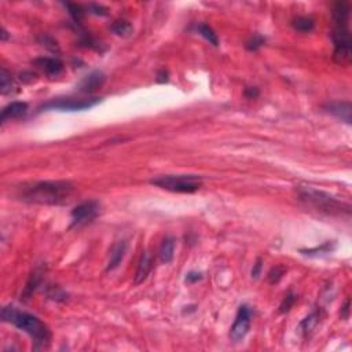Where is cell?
Wrapping results in <instances>:
<instances>
[{
	"label": "cell",
	"instance_id": "cell-16",
	"mask_svg": "<svg viewBox=\"0 0 352 352\" xmlns=\"http://www.w3.org/2000/svg\"><path fill=\"white\" fill-rule=\"evenodd\" d=\"M18 85L15 84V80L13 79V76L5 69L2 68V73H0V90H2V94L3 95H7V94H13L18 90Z\"/></svg>",
	"mask_w": 352,
	"mask_h": 352
},
{
	"label": "cell",
	"instance_id": "cell-10",
	"mask_svg": "<svg viewBox=\"0 0 352 352\" xmlns=\"http://www.w3.org/2000/svg\"><path fill=\"white\" fill-rule=\"evenodd\" d=\"M105 80H106V76L102 72L95 70V72H93V73H90L88 76L84 77L83 81L79 85L80 91L84 94L95 93L97 90H99L105 84Z\"/></svg>",
	"mask_w": 352,
	"mask_h": 352
},
{
	"label": "cell",
	"instance_id": "cell-12",
	"mask_svg": "<svg viewBox=\"0 0 352 352\" xmlns=\"http://www.w3.org/2000/svg\"><path fill=\"white\" fill-rule=\"evenodd\" d=\"M28 113V103L25 102H11L2 110V123L9 120L21 119Z\"/></svg>",
	"mask_w": 352,
	"mask_h": 352
},
{
	"label": "cell",
	"instance_id": "cell-25",
	"mask_svg": "<svg viewBox=\"0 0 352 352\" xmlns=\"http://www.w3.org/2000/svg\"><path fill=\"white\" fill-rule=\"evenodd\" d=\"M65 6L68 7V10H69V14L70 17L74 19V22H80V21L84 18L85 11H84V9L81 6L73 5V3H66Z\"/></svg>",
	"mask_w": 352,
	"mask_h": 352
},
{
	"label": "cell",
	"instance_id": "cell-26",
	"mask_svg": "<svg viewBox=\"0 0 352 352\" xmlns=\"http://www.w3.org/2000/svg\"><path fill=\"white\" fill-rule=\"evenodd\" d=\"M264 43H266V39L256 33V35H253V36L250 37L249 40L246 42L245 47L249 50V51H257L260 47L263 46Z\"/></svg>",
	"mask_w": 352,
	"mask_h": 352
},
{
	"label": "cell",
	"instance_id": "cell-7",
	"mask_svg": "<svg viewBox=\"0 0 352 352\" xmlns=\"http://www.w3.org/2000/svg\"><path fill=\"white\" fill-rule=\"evenodd\" d=\"M250 318H252V311L246 304L241 306L237 311V316L231 329H230V338L232 341H241L245 337L250 328Z\"/></svg>",
	"mask_w": 352,
	"mask_h": 352
},
{
	"label": "cell",
	"instance_id": "cell-4",
	"mask_svg": "<svg viewBox=\"0 0 352 352\" xmlns=\"http://www.w3.org/2000/svg\"><path fill=\"white\" fill-rule=\"evenodd\" d=\"M150 183L172 193L190 194L201 189L202 179L198 175H162L152 179Z\"/></svg>",
	"mask_w": 352,
	"mask_h": 352
},
{
	"label": "cell",
	"instance_id": "cell-2",
	"mask_svg": "<svg viewBox=\"0 0 352 352\" xmlns=\"http://www.w3.org/2000/svg\"><path fill=\"white\" fill-rule=\"evenodd\" d=\"M2 319L14 325L15 328L31 336L35 340V349H43L48 347L51 340L50 329L36 315L29 314L26 311L18 310L14 306H5L2 308Z\"/></svg>",
	"mask_w": 352,
	"mask_h": 352
},
{
	"label": "cell",
	"instance_id": "cell-18",
	"mask_svg": "<svg viewBox=\"0 0 352 352\" xmlns=\"http://www.w3.org/2000/svg\"><path fill=\"white\" fill-rule=\"evenodd\" d=\"M195 32L198 33V35H201L202 37H205L207 40H208L212 46L218 47L219 46V39H218V35L215 33V31H213L209 25H207V23L201 22V23H197L195 25Z\"/></svg>",
	"mask_w": 352,
	"mask_h": 352
},
{
	"label": "cell",
	"instance_id": "cell-11",
	"mask_svg": "<svg viewBox=\"0 0 352 352\" xmlns=\"http://www.w3.org/2000/svg\"><path fill=\"white\" fill-rule=\"evenodd\" d=\"M152 267H153V257L149 252H144L143 255L140 256L139 263L136 267V273H135L134 277L135 285H139V283H143L146 281L149 274L152 271Z\"/></svg>",
	"mask_w": 352,
	"mask_h": 352
},
{
	"label": "cell",
	"instance_id": "cell-1",
	"mask_svg": "<svg viewBox=\"0 0 352 352\" xmlns=\"http://www.w3.org/2000/svg\"><path fill=\"white\" fill-rule=\"evenodd\" d=\"M73 193L74 186L70 182H37L29 186H23L19 193V198L33 204L61 205L68 202Z\"/></svg>",
	"mask_w": 352,
	"mask_h": 352
},
{
	"label": "cell",
	"instance_id": "cell-13",
	"mask_svg": "<svg viewBox=\"0 0 352 352\" xmlns=\"http://www.w3.org/2000/svg\"><path fill=\"white\" fill-rule=\"evenodd\" d=\"M351 7L347 2H337L333 9V21L334 26H348L349 23V15H351Z\"/></svg>",
	"mask_w": 352,
	"mask_h": 352
},
{
	"label": "cell",
	"instance_id": "cell-17",
	"mask_svg": "<svg viewBox=\"0 0 352 352\" xmlns=\"http://www.w3.org/2000/svg\"><path fill=\"white\" fill-rule=\"evenodd\" d=\"M292 26L296 29L297 32L308 33L315 28V21L312 17H308V15H300V17H296L293 19Z\"/></svg>",
	"mask_w": 352,
	"mask_h": 352
},
{
	"label": "cell",
	"instance_id": "cell-31",
	"mask_svg": "<svg viewBox=\"0 0 352 352\" xmlns=\"http://www.w3.org/2000/svg\"><path fill=\"white\" fill-rule=\"evenodd\" d=\"M348 316H349V300L345 301V304H344L343 310H341V318L347 319Z\"/></svg>",
	"mask_w": 352,
	"mask_h": 352
},
{
	"label": "cell",
	"instance_id": "cell-32",
	"mask_svg": "<svg viewBox=\"0 0 352 352\" xmlns=\"http://www.w3.org/2000/svg\"><path fill=\"white\" fill-rule=\"evenodd\" d=\"M157 81H158V83H165V81H168V72H165V70H161V72H158Z\"/></svg>",
	"mask_w": 352,
	"mask_h": 352
},
{
	"label": "cell",
	"instance_id": "cell-30",
	"mask_svg": "<svg viewBox=\"0 0 352 352\" xmlns=\"http://www.w3.org/2000/svg\"><path fill=\"white\" fill-rule=\"evenodd\" d=\"M244 94H245V97L248 99H255V98L259 97V90L255 87H248Z\"/></svg>",
	"mask_w": 352,
	"mask_h": 352
},
{
	"label": "cell",
	"instance_id": "cell-5",
	"mask_svg": "<svg viewBox=\"0 0 352 352\" xmlns=\"http://www.w3.org/2000/svg\"><path fill=\"white\" fill-rule=\"evenodd\" d=\"M101 98H58L50 102L43 103L39 107V111L44 110H60V111H80L91 109L101 102Z\"/></svg>",
	"mask_w": 352,
	"mask_h": 352
},
{
	"label": "cell",
	"instance_id": "cell-24",
	"mask_svg": "<svg viewBox=\"0 0 352 352\" xmlns=\"http://www.w3.org/2000/svg\"><path fill=\"white\" fill-rule=\"evenodd\" d=\"M296 299L297 296L295 295L293 292H287L286 295H285V297H283L282 303H281V306H279V312L281 314H286V312H289L290 311V308L293 307V304L296 303Z\"/></svg>",
	"mask_w": 352,
	"mask_h": 352
},
{
	"label": "cell",
	"instance_id": "cell-27",
	"mask_svg": "<svg viewBox=\"0 0 352 352\" xmlns=\"http://www.w3.org/2000/svg\"><path fill=\"white\" fill-rule=\"evenodd\" d=\"M88 11H90V13H93V14L95 15H101V17L107 15L106 7H103V6L101 5H95V3H91V5L88 6Z\"/></svg>",
	"mask_w": 352,
	"mask_h": 352
},
{
	"label": "cell",
	"instance_id": "cell-22",
	"mask_svg": "<svg viewBox=\"0 0 352 352\" xmlns=\"http://www.w3.org/2000/svg\"><path fill=\"white\" fill-rule=\"evenodd\" d=\"M40 282H42V274L35 271V273L31 275V278H29L28 283H26V286H25V290H23L25 299H29V296H32L33 292L36 290V287L40 285Z\"/></svg>",
	"mask_w": 352,
	"mask_h": 352
},
{
	"label": "cell",
	"instance_id": "cell-15",
	"mask_svg": "<svg viewBox=\"0 0 352 352\" xmlns=\"http://www.w3.org/2000/svg\"><path fill=\"white\" fill-rule=\"evenodd\" d=\"M173 253H175V240L172 237H165L160 246V252H158L161 263H171L173 259Z\"/></svg>",
	"mask_w": 352,
	"mask_h": 352
},
{
	"label": "cell",
	"instance_id": "cell-20",
	"mask_svg": "<svg viewBox=\"0 0 352 352\" xmlns=\"http://www.w3.org/2000/svg\"><path fill=\"white\" fill-rule=\"evenodd\" d=\"M334 248H336V244L333 241H328L320 246H316V248H312V249H301L300 252L306 256H320L326 255V253H332Z\"/></svg>",
	"mask_w": 352,
	"mask_h": 352
},
{
	"label": "cell",
	"instance_id": "cell-9",
	"mask_svg": "<svg viewBox=\"0 0 352 352\" xmlns=\"http://www.w3.org/2000/svg\"><path fill=\"white\" fill-rule=\"evenodd\" d=\"M37 69L43 70L47 76H58L64 69V64L58 58L51 56H40L32 62Z\"/></svg>",
	"mask_w": 352,
	"mask_h": 352
},
{
	"label": "cell",
	"instance_id": "cell-6",
	"mask_svg": "<svg viewBox=\"0 0 352 352\" xmlns=\"http://www.w3.org/2000/svg\"><path fill=\"white\" fill-rule=\"evenodd\" d=\"M99 208H101L99 202L95 199L84 201L77 207H74L70 212V216H72L70 227H81V226L91 223L99 215Z\"/></svg>",
	"mask_w": 352,
	"mask_h": 352
},
{
	"label": "cell",
	"instance_id": "cell-33",
	"mask_svg": "<svg viewBox=\"0 0 352 352\" xmlns=\"http://www.w3.org/2000/svg\"><path fill=\"white\" fill-rule=\"evenodd\" d=\"M6 39H7V32H6V29H2V40L5 42Z\"/></svg>",
	"mask_w": 352,
	"mask_h": 352
},
{
	"label": "cell",
	"instance_id": "cell-19",
	"mask_svg": "<svg viewBox=\"0 0 352 352\" xmlns=\"http://www.w3.org/2000/svg\"><path fill=\"white\" fill-rule=\"evenodd\" d=\"M110 31L114 33V35H117V36L127 37L132 33L134 28H132V25H131L128 21H125V19H117V21H114V22L110 25Z\"/></svg>",
	"mask_w": 352,
	"mask_h": 352
},
{
	"label": "cell",
	"instance_id": "cell-29",
	"mask_svg": "<svg viewBox=\"0 0 352 352\" xmlns=\"http://www.w3.org/2000/svg\"><path fill=\"white\" fill-rule=\"evenodd\" d=\"M202 278L201 273H197V271H190V273L186 275V282L187 283H195L198 282L199 279Z\"/></svg>",
	"mask_w": 352,
	"mask_h": 352
},
{
	"label": "cell",
	"instance_id": "cell-8",
	"mask_svg": "<svg viewBox=\"0 0 352 352\" xmlns=\"http://www.w3.org/2000/svg\"><path fill=\"white\" fill-rule=\"evenodd\" d=\"M324 109L334 117H337L338 120L344 121L347 124L352 123V106L349 101H336V102L326 103Z\"/></svg>",
	"mask_w": 352,
	"mask_h": 352
},
{
	"label": "cell",
	"instance_id": "cell-3",
	"mask_svg": "<svg viewBox=\"0 0 352 352\" xmlns=\"http://www.w3.org/2000/svg\"><path fill=\"white\" fill-rule=\"evenodd\" d=\"M297 193H299V197L303 202L314 207L320 212L329 213V215H344V213L349 215V212H351V207L348 204H344L332 195L316 190L310 186H299Z\"/></svg>",
	"mask_w": 352,
	"mask_h": 352
},
{
	"label": "cell",
	"instance_id": "cell-23",
	"mask_svg": "<svg viewBox=\"0 0 352 352\" xmlns=\"http://www.w3.org/2000/svg\"><path fill=\"white\" fill-rule=\"evenodd\" d=\"M285 273H286V269H285L283 266H275V267H273V269L270 270L269 275H267V279H269V282L271 283V285H275V283H278L279 281L282 279Z\"/></svg>",
	"mask_w": 352,
	"mask_h": 352
},
{
	"label": "cell",
	"instance_id": "cell-28",
	"mask_svg": "<svg viewBox=\"0 0 352 352\" xmlns=\"http://www.w3.org/2000/svg\"><path fill=\"white\" fill-rule=\"evenodd\" d=\"M261 267H263V260L257 259L256 260V263L253 264V269H252V271H250L252 278H259L260 273H261Z\"/></svg>",
	"mask_w": 352,
	"mask_h": 352
},
{
	"label": "cell",
	"instance_id": "cell-21",
	"mask_svg": "<svg viewBox=\"0 0 352 352\" xmlns=\"http://www.w3.org/2000/svg\"><path fill=\"white\" fill-rule=\"evenodd\" d=\"M319 322V312L318 311H314L312 314L307 316L306 319H303V322L300 324V329L304 334H308L311 330L315 328L316 325Z\"/></svg>",
	"mask_w": 352,
	"mask_h": 352
},
{
	"label": "cell",
	"instance_id": "cell-14",
	"mask_svg": "<svg viewBox=\"0 0 352 352\" xmlns=\"http://www.w3.org/2000/svg\"><path fill=\"white\" fill-rule=\"evenodd\" d=\"M125 252H127V242L117 241L110 249V257H109V263H107V271H113L116 270L121 264L124 259Z\"/></svg>",
	"mask_w": 352,
	"mask_h": 352
}]
</instances>
